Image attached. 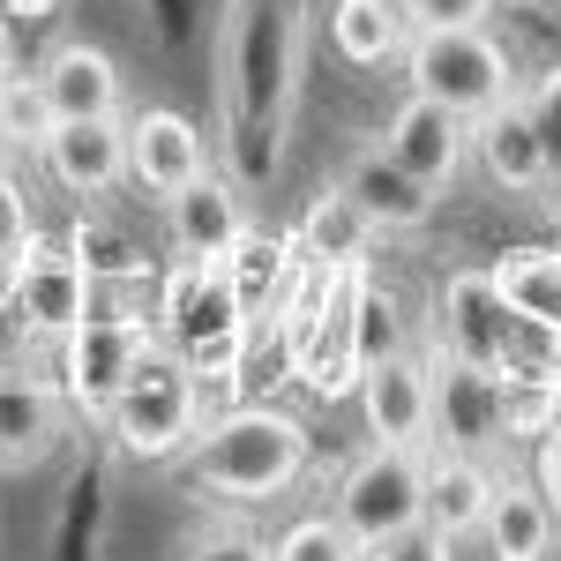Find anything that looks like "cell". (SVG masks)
Wrapping results in <instances>:
<instances>
[{
    "instance_id": "cell-39",
    "label": "cell",
    "mask_w": 561,
    "mask_h": 561,
    "mask_svg": "<svg viewBox=\"0 0 561 561\" xmlns=\"http://www.w3.org/2000/svg\"><path fill=\"white\" fill-rule=\"evenodd\" d=\"M547 8H561V0H547Z\"/></svg>"
},
{
    "instance_id": "cell-11",
    "label": "cell",
    "mask_w": 561,
    "mask_h": 561,
    "mask_svg": "<svg viewBox=\"0 0 561 561\" xmlns=\"http://www.w3.org/2000/svg\"><path fill=\"white\" fill-rule=\"evenodd\" d=\"M382 150L412 180H427L434 195H449V187H457V173L472 165V121H457L449 105H434V98H420V90H412V98L389 113Z\"/></svg>"
},
{
    "instance_id": "cell-38",
    "label": "cell",
    "mask_w": 561,
    "mask_h": 561,
    "mask_svg": "<svg viewBox=\"0 0 561 561\" xmlns=\"http://www.w3.org/2000/svg\"><path fill=\"white\" fill-rule=\"evenodd\" d=\"M15 76V31H8V8H0V83Z\"/></svg>"
},
{
    "instance_id": "cell-41",
    "label": "cell",
    "mask_w": 561,
    "mask_h": 561,
    "mask_svg": "<svg viewBox=\"0 0 561 561\" xmlns=\"http://www.w3.org/2000/svg\"><path fill=\"white\" fill-rule=\"evenodd\" d=\"M0 150H8V142H0Z\"/></svg>"
},
{
    "instance_id": "cell-20",
    "label": "cell",
    "mask_w": 561,
    "mask_h": 561,
    "mask_svg": "<svg viewBox=\"0 0 561 561\" xmlns=\"http://www.w3.org/2000/svg\"><path fill=\"white\" fill-rule=\"evenodd\" d=\"M554 539H561V517L547 510L539 479H502L494 502H486V517H479V547H486V561H547Z\"/></svg>"
},
{
    "instance_id": "cell-40",
    "label": "cell",
    "mask_w": 561,
    "mask_h": 561,
    "mask_svg": "<svg viewBox=\"0 0 561 561\" xmlns=\"http://www.w3.org/2000/svg\"><path fill=\"white\" fill-rule=\"evenodd\" d=\"M554 203H561V187H554Z\"/></svg>"
},
{
    "instance_id": "cell-12",
    "label": "cell",
    "mask_w": 561,
    "mask_h": 561,
    "mask_svg": "<svg viewBox=\"0 0 561 561\" xmlns=\"http://www.w3.org/2000/svg\"><path fill=\"white\" fill-rule=\"evenodd\" d=\"M68 389L23 375V367H0V472H38L45 457L68 442Z\"/></svg>"
},
{
    "instance_id": "cell-30",
    "label": "cell",
    "mask_w": 561,
    "mask_h": 561,
    "mask_svg": "<svg viewBox=\"0 0 561 561\" xmlns=\"http://www.w3.org/2000/svg\"><path fill=\"white\" fill-rule=\"evenodd\" d=\"M270 561H359V539H352L337 517H300L270 547Z\"/></svg>"
},
{
    "instance_id": "cell-1",
    "label": "cell",
    "mask_w": 561,
    "mask_h": 561,
    "mask_svg": "<svg viewBox=\"0 0 561 561\" xmlns=\"http://www.w3.org/2000/svg\"><path fill=\"white\" fill-rule=\"evenodd\" d=\"M307 465H314V434L285 404H232L203 420V434L180 449L187 486L217 502H277L307 479Z\"/></svg>"
},
{
    "instance_id": "cell-3",
    "label": "cell",
    "mask_w": 561,
    "mask_h": 561,
    "mask_svg": "<svg viewBox=\"0 0 561 561\" xmlns=\"http://www.w3.org/2000/svg\"><path fill=\"white\" fill-rule=\"evenodd\" d=\"M105 434H113V449L128 465H173L180 449L203 434V375L158 337L135 359L121 397L105 404Z\"/></svg>"
},
{
    "instance_id": "cell-8",
    "label": "cell",
    "mask_w": 561,
    "mask_h": 561,
    "mask_svg": "<svg viewBox=\"0 0 561 561\" xmlns=\"http://www.w3.org/2000/svg\"><path fill=\"white\" fill-rule=\"evenodd\" d=\"M83 314H98V277L83 270L76 248H31L23 262H8V322L31 337H68Z\"/></svg>"
},
{
    "instance_id": "cell-26",
    "label": "cell",
    "mask_w": 561,
    "mask_h": 561,
    "mask_svg": "<svg viewBox=\"0 0 561 561\" xmlns=\"http://www.w3.org/2000/svg\"><path fill=\"white\" fill-rule=\"evenodd\" d=\"M225 173H232V187H240V195L270 187V180L285 173V128L225 113Z\"/></svg>"
},
{
    "instance_id": "cell-34",
    "label": "cell",
    "mask_w": 561,
    "mask_h": 561,
    "mask_svg": "<svg viewBox=\"0 0 561 561\" xmlns=\"http://www.w3.org/2000/svg\"><path fill=\"white\" fill-rule=\"evenodd\" d=\"M31 248H38V217H31V203H23V187L0 173V270L23 262Z\"/></svg>"
},
{
    "instance_id": "cell-35",
    "label": "cell",
    "mask_w": 561,
    "mask_h": 561,
    "mask_svg": "<svg viewBox=\"0 0 561 561\" xmlns=\"http://www.w3.org/2000/svg\"><path fill=\"white\" fill-rule=\"evenodd\" d=\"M412 31H465V23H486L502 0H397Z\"/></svg>"
},
{
    "instance_id": "cell-5",
    "label": "cell",
    "mask_w": 561,
    "mask_h": 561,
    "mask_svg": "<svg viewBox=\"0 0 561 561\" xmlns=\"http://www.w3.org/2000/svg\"><path fill=\"white\" fill-rule=\"evenodd\" d=\"M404 76H412L420 98L449 105L457 121H479V113H494L502 98H517V60H510V45L494 38L486 23H465V31H412Z\"/></svg>"
},
{
    "instance_id": "cell-27",
    "label": "cell",
    "mask_w": 561,
    "mask_h": 561,
    "mask_svg": "<svg viewBox=\"0 0 561 561\" xmlns=\"http://www.w3.org/2000/svg\"><path fill=\"white\" fill-rule=\"evenodd\" d=\"M53 121H60V113L45 105L38 68H31V76H8V83H0V142H8V150H31V158H38L45 135H53Z\"/></svg>"
},
{
    "instance_id": "cell-24",
    "label": "cell",
    "mask_w": 561,
    "mask_h": 561,
    "mask_svg": "<svg viewBox=\"0 0 561 561\" xmlns=\"http://www.w3.org/2000/svg\"><path fill=\"white\" fill-rule=\"evenodd\" d=\"M494 285H502L517 322L561 330V248H510L494 262Z\"/></svg>"
},
{
    "instance_id": "cell-33",
    "label": "cell",
    "mask_w": 561,
    "mask_h": 561,
    "mask_svg": "<svg viewBox=\"0 0 561 561\" xmlns=\"http://www.w3.org/2000/svg\"><path fill=\"white\" fill-rule=\"evenodd\" d=\"M180 561H270V547H262L248 524H203V531L180 547Z\"/></svg>"
},
{
    "instance_id": "cell-29",
    "label": "cell",
    "mask_w": 561,
    "mask_h": 561,
    "mask_svg": "<svg viewBox=\"0 0 561 561\" xmlns=\"http://www.w3.org/2000/svg\"><path fill=\"white\" fill-rule=\"evenodd\" d=\"M389 352H412L404 345V314H397L389 293L359 285V300H352V359H359V375H367L375 359H389Z\"/></svg>"
},
{
    "instance_id": "cell-7",
    "label": "cell",
    "mask_w": 561,
    "mask_h": 561,
    "mask_svg": "<svg viewBox=\"0 0 561 561\" xmlns=\"http://www.w3.org/2000/svg\"><path fill=\"white\" fill-rule=\"evenodd\" d=\"M158 345V322L150 314H83L68 337H60V389L83 420H105V404L121 397V382L135 375V359Z\"/></svg>"
},
{
    "instance_id": "cell-2",
    "label": "cell",
    "mask_w": 561,
    "mask_h": 561,
    "mask_svg": "<svg viewBox=\"0 0 561 561\" xmlns=\"http://www.w3.org/2000/svg\"><path fill=\"white\" fill-rule=\"evenodd\" d=\"M300 0H225V38H217V83L225 113L240 121H293L300 98V45H307Z\"/></svg>"
},
{
    "instance_id": "cell-13",
    "label": "cell",
    "mask_w": 561,
    "mask_h": 561,
    "mask_svg": "<svg viewBox=\"0 0 561 561\" xmlns=\"http://www.w3.org/2000/svg\"><path fill=\"white\" fill-rule=\"evenodd\" d=\"M472 165H479V180L502 187V195H547V187H561L554 158H547V142L531 128V113H524V90L472 121Z\"/></svg>"
},
{
    "instance_id": "cell-23",
    "label": "cell",
    "mask_w": 561,
    "mask_h": 561,
    "mask_svg": "<svg viewBox=\"0 0 561 561\" xmlns=\"http://www.w3.org/2000/svg\"><path fill=\"white\" fill-rule=\"evenodd\" d=\"M330 45L352 68H382V60H404L412 23L397 0H330Z\"/></svg>"
},
{
    "instance_id": "cell-21",
    "label": "cell",
    "mask_w": 561,
    "mask_h": 561,
    "mask_svg": "<svg viewBox=\"0 0 561 561\" xmlns=\"http://www.w3.org/2000/svg\"><path fill=\"white\" fill-rule=\"evenodd\" d=\"M494 486H502V479L486 472V457H472V449H442V442L427 449V524L434 531L479 539V517H486Z\"/></svg>"
},
{
    "instance_id": "cell-6",
    "label": "cell",
    "mask_w": 561,
    "mask_h": 561,
    "mask_svg": "<svg viewBox=\"0 0 561 561\" xmlns=\"http://www.w3.org/2000/svg\"><path fill=\"white\" fill-rule=\"evenodd\" d=\"M330 517L345 524L359 547H375L389 531L427 517V449H404V442H367L337 472L330 494Z\"/></svg>"
},
{
    "instance_id": "cell-10",
    "label": "cell",
    "mask_w": 561,
    "mask_h": 561,
    "mask_svg": "<svg viewBox=\"0 0 561 561\" xmlns=\"http://www.w3.org/2000/svg\"><path fill=\"white\" fill-rule=\"evenodd\" d=\"M434 375V442L442 449H502L510 427H502V367H465V359H449V352H434L427 359Z\"/></svg>"
},
{
    "instance_id": "cell-15",
    "label": "cell",
    "mask_w": 561,
    "mask_h": 561,
    "mask_svg": "<svg viewBox=\"0 0 561 561\" xmlns=\"http://www.w3.org/2000/svg\"><path fill=\"white\" fill-rule=\"evenodd\" d=\"M359 412L375 442H404V449H434V375L427 359L389 352L359 375Z\"/></svg>"
},
{
    "instance_id": "cell-37",
    "label": "cell",
    "mask_w": 561,
    "mask_h": 561,
    "mask_svg": "<svg viewBox=\"0 0 561 561\" xmlns=\"http://www.w3.org/2000/svg\"><path fill=\"white\" fill-rule=\"evenodd\" d=\"M0 8H8V15H23V23H38V15H53L60 0H0Z\"/></svg>"
},
{
    "instance_id": "cell-28",
    "label": "cell",
    "mask_w": 561,
    "mask_h": 561,
    "mask_svg": "<svg viewBox=\"0 0 561 561\" xmlns=\"http://www.w3.org/2000/svg\"><path fill=\"white\" fill-rule=\"evenodd\" d=\"M68 248L83 255V270L98 277V285H135V277H142V255H135V240L121 232V225H105V217H76Z\"/></svg>"
},
{
    "instance_id": "cell-31",
    "label": "cell",
    "mask_w": 561,
    "mask_h": 561,
    "mask_svg": "<svg viewBox=\"0 0 561 561\" xmlns=\"http://www.w3.org/2000/svg\"><path fill=\"white\" fill-rule=\"evenodd\" d=\"M359 561H457V539L420 517L404 531H389V539H375V547H359Z\"/></svg>"
},
{
    "instance_id": "cell-25",
    "label": "cell",
    "mask_w": 561,
    "mask_h": 561,
    "mask_svg": "<svg viewBox=\"0 0 561 561\" xmlns=\"http://www.w3.org/2000/svg\"><path fill=\"white\" fill-rule=\"evenodd\" d=\"M554 420H561V375L502 359V427H510V442H539Z\"/></svg>"
},
{
    "instance_id": "cell-17",
    "label": "cell",
    "mask_w": 561,
    "mask_h": 561,
    "mask_svg": "<svg viewBox=\"0 0 561 561\" xmlns=\"http://www.w3.org/2000/svg\"><path fill=\"white\" fill-rule=\"evenodd\" d=\"M203 173H210V142H203V128L187 113L150 105V113L128 121V180L135 187H150L165 203L173 187H187V180H203Z\"/></svg>"
},
{
    "instance_id": "cell-22",
    "label": "cell",
    "mask_w": 561,
    "mask_h": 561,
    "mask_svg": "<svg viewBox=\"0 0 561 561\" xmlns=\"http://www.w3.org/2000/svg\"><path fill=\"white\" fill-rule=\"evenodd\" d=\"M375 240H382V225L359 210L345 187H322L300 217V262H314V270H359Z\"/></svg>"
},
{
    "instance_id": "cell-9",
    "label": "cell",
    "mask_w": 561,
    "mask_h": 561,
    "mask_svg": "<svg viewBox=\"0 0 561 561\" xmlns=\"http://www.w3.org/2000/svg\"><path fill=\"white\" fill-rule=\"evenodd\" d=\"M510 330H517V314L502 300L494 270H449L442 277V293H434V352H449L465 367H502Z\"/></svg>"
},
{
    "instance_id": "cell-16",
    "label": "cell",
    "mask_w": 561,
    "mask_h": 561,
    "mask_svg": "<svg viewBox=\"0 0 561 561\" xmlns=\"http://www.w3.org/2000/svg\"><path fill=\"white\" fill-rule=\"evenodd\" d=\"M38 165L53 173V187L68 195H113L128 180V121L98 113V121H53Z\"/></svg>"
},
{
    "instance_id": "cell-18",
    "label": "cell",
    "mask_w": 561,
    "mask_h": 561,
    "mask_svg": "<svg viewBox=\"0 0 561 561\" xmlns=\"http://www.w3.org/2000/svg\"><path fill=\"white\" fill-rule=\"evenodd\" d=\"M337 187H345V195H352L367 217H375L382 232H427V225H434V203H442L427 180H412L397 158H389L382 135H375V142H359V150L345 158Z\"/></svg>"
},
{
    "instance_id": "cell-36",
    "label": "cell",
    "mask_w": 561,
    "mask_h": 561,
    "mask_svg": "<svg viewBox=\"0 0 561 561\" xmlns=\"http://www.w3.org/2000/svg\"><path fill=\"white\" fill-rule=\"evenodd\" d=\"M531 479H539V494H547V510L561 517V420L539 434V449H531Z\"/></svg>"
},
{
    "instance_id": "cell-14",
    "label": "cell",
    "mask_w": 561,
    "mask_h": 561,
    "mask_svg": "<svg viewBox=\"0 0 561 561\" xmlns=\"http://www.w3.org/2000/svg\"><path fill=\"white\" fill-rule=\"evenodd\" d=\"M248 232L255 225H248V203H240L232 173H203L165 195V240H173L180 262H225Z\"/></svg>"
},
{
    "instance_id": "cell-32",
    "label": "cell",
    "mask_w": 561,
    "mask_h": 561,
    "mask_svg": "<svg viewBox=\"0 0 561 561\" xmlns=\"http://www.w3.org/2000/svg\"><path fill=\"white\" fill-rule=\"evenodd\" d=\"M524 113H531V128H539L547 158H554V180H561V60L524 83Z\"/></svg>"
},
{
    "instance_id": "cell-4",
    "label": "cell",
    "mask_w": 561,
    "mask_h": 561,
    "mask_svg": "<svg viewBox=\"0 0 561 561\" xmlns=\"http://www.w3.org/2000/svg\"><path fill=\"white\" fill-rule=\"evenodd\" d=\"M158 337L203 375H232L248 352V293L232 285L225 262H180L173 277L158 285Z\"/></svg>"
},
{
    "instance_id": "cell-19",
    "label": "cell",
    "mask_w": 561,
    "mask_h": 561,
    "mask_svg": "<svg viewBox=\"0 0 561 561\" xmlns=\"http://www.w3.org/2000/svg\"><path fill=\"white\" fill-rule=\"evenodd\" d=\"M38 83H45V105L60 121H98V113H121V60L90 38H60L53 53L38 60Z\"/></svg>"
}]
</instances>
